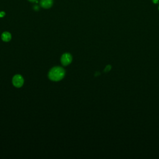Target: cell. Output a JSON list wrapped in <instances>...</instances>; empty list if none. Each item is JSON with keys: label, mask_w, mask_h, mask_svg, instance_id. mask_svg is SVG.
<instances>
[{"label": "cell", "mask_w": 159, "mask_h": 159, "mask_svg": "<svg viewBox=\"0 0 159 159\" xmlns=\"http://www.w3.org/2000/svg\"><path fill=\"white\" fill-rule=\"evenodd\" d=\"M65 71L62 67H55L52 68L49 73V78L53 81H59L64 78Z\"/></svg>", "instance_id": "cell-1"}, {"label": "cell", "mask_w": 159, "mask_h": 159, "mask_svg": "<svg viewBox=\"0 0 159 159\" xmlns=\"http://www.w3.org/2000/svg\"><path fill=\"white\" fill-rule=\"evenodd\" d=\"M13 84L16 88H20L24 84V78L21 75H16L13 78Z\"/></svg>", "instance_id": "cell-2"}, {"label": "cell", "mask_w": 159, "mask_h": 159, "mask_svg": "<svg viewBox=\"0 0 159 159\" xmlns=\"http://www.w3.org/2000/svg\"><path fill=\"white\" fill-rule=\"evenodd\" d=\"M72 61V57L70 53H65L61 57V63L63 65H68L71 63Z\"/></svg>", "instance_id": "cell-3"}, {"label": "cell", "mask_w": 159, "mask_h": 159, "mask_svg": "<svg viewBox=\"0 0 159 159\" xmlns=\"http://www.w3.org/2000/svg\"><path fill=\"white\" fill-rule=\"evenodd\" d=\"M41 6L45 9L50 8L53 4V0H41Z\"/></svg>", "instance_id": "cell-4"}, {"label": "cell", "mask_w": 159, "mask_h": 159, "mask_svg": "<svg viewBox=\"0 0 159 159\" xmlns=\"http://www.w3.org/2000/svg\"><path fill=\"white\" fill-rule=\"evenodd\" d=\"M1 39L4 42H9L11 39V34L8 32H4L1 35Z\"/></svg>", "instance_id": "cell-5"}, {"label": "cell", "mask_w": 159, "mask_h": 159, "mask_svg": "<svg viewBox=\"0 0 159 159\" xmlns=\"http://www.w3.org/2000/svg\"><path fill=\"white\" fill-rule=\"evenodd\" d=\"M4 15H5V13H4V12H3V11L0 12V17H4Z\"/></svg>", "instance_id": "cell-6"}, {"label": "cell", "mask_w": 159, "mask_h": 159, "mask_svg": "<svg viewBox=\"0 0 159 159\" xmlns=\"http://www.w3.org/2000/svg\"><path fill=\"white\" fill-rule=\"evenodd\" d=\"M153 2V3L154 4H158L159 2V0H152Z\"/></svg>", "instance_id": "cell-7"}, {"label": "cell", "mask_w": 159, "mask_h": 159, "mask_svg": "<svg viewBox=\"0 0 159 159\" xmlns=\"http://www.w3.org/2000/svg\"><path fill=\"white\" fill-rule=\"evenodd\" d=\"M34 10H35V11H38V10H39V6H34Z\"/></svg>", "instance_id": "cell-8"}, {"label": "cell", "mask_w": 159, "mask_h": 159, "mask_svg": "<svg viewBox=\"0 0 159 159\" xmlns=\"http://www.w3.org/2000/svg\"><path fill=\"white\" fill-rule=\"evenodd\" d=\"M29 1H31V2H32V3H34V2L36 3L37 1H38V0H29Z\"/></svg>", "instance_id": "cell-9"}, {"label": "cell", "mask_w": 159, "mask_h": 159, "mask_svg": "<svg viewBox=\"0 0 159 159\" xmlns=\"http://www.w3.org/2000/svg\"><path fill=\"white\" fill-rule=\"evenodd\" d=\"M158 10H159V6H158Z\"/></svg>", "instance_id": "cell-10"}]
</instances>
